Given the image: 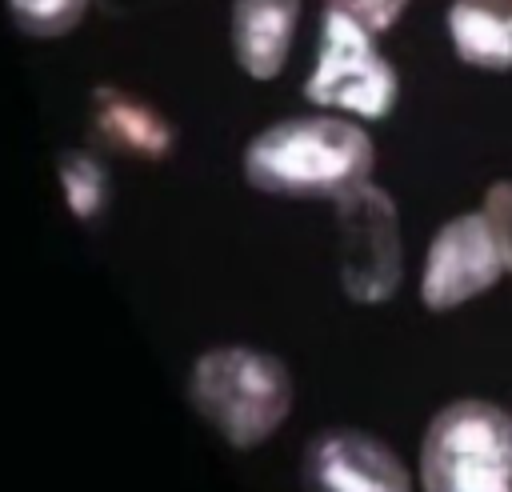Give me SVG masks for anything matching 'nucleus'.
I'll use <instances>...</instances> for the list:
<instances>
[{
    "instance_id": "0eeeda50",
    "label": "nucleus",
    "mask_w": 512,
    "mask_h": 492,
    "mask_svg": "<svg viewBox=\"0 0 512 492\" xmlns=\"http://www.w3.org/2000/svg\"><path fill=\"white\" fill-rule=\"evenodd\" d=\"M304 492H412V480L384 440L328 428L304 448Z\"/></svg>"
},
{
    "instance_id": "39448f33",
    "label": "nucleus",
    "mask_w": 512,
    "mask_h": 492,
    "mask_svg": "<svg viewBox=\"0 0 512 492\" xmlns=\"http://www.w3.org/2000/svg\"><path fill=\"white\" fill-rule=\"evenodd\" d=\"M340 220V280L360 304H380L400 284V224L388 192L368 180L336 196Z\"/></svg>"
},
{
    "instance_id": "f8f14e48",
    "label": "nucleus",
    "mask_w": 512,
    "mask_h": 492,
    "mask_svg": "<svg viewBox=\"0 0 512 492\" xmlns=\"http://www.w3.org/2000/svg\"><path fill=\"white\" fill-rule=\"evenodd\" d=\"M60 180H64V192H68V200H72L76 212L88 216L92 208H100L104 176H100V168H96L84 152H68V156L60 160Z\"/></svg>"
},
{
    "instance_id": "7ed1b4c3",
    "label": "nucleus",
    "mask_w": 512,
    "mask_h": 492,
    "mask_svg": "<svg viewBox=\"0 0 512 492\" xmlns=\"http://www.w3.org/2000/svg\"><path fill=\"white\" fill-rule=\"evenodd\" d=\"M424 492H512V416L488 400L440 408L420 444Z\"/></svg>"
},
{
    "instance_id": "ddd939ff",
    "label": "nucleus",
    "mask_w": 512,
    "mask_h": 492,
    "mask_svg": "<svg viewBox=\"0 0 512 492\" xmlns=\"http://www.w3.org/2000/svg\"><path fill=\"white\" fill-rule=\"evenodd\" d=\"M484 220L492 228V240L500 248L504 268L512 272V180H500L484 192Z\"/></svg>"
},
{
    "instance_id": "f257e3e1",
    "label": "nucleus",
    "mask_w": 512,
    "mask_h": 492,
    "mask_svg": "<svg viewBox=\"0 0 512 492\" xmlns=\"http://www.w3.org/2000/svg\"><path fill=\"white\" fill-rule=\"evenodd\" d=\"M372 140L340 116H296L264 128L244 148V180L272 196L336 200L368 180Z\"/></svg>"
},
{
    "instance_id": "4468645a",
    "label": "nucleus",
    "mask_w": 512,
    "mask_h": 492,
    "mask_svg": "<svg viewBox=\"0 0 512 492\" xmlns=\"http://www.w3.org/2000/svg\"><path fill=\"white\" fill-rule=\"evenodd\" d=\"M404 4H408V0H328V8L352 16V20H356L360 28H368V32L392 28V24L400 20Z\"/></svg>"
},
{
    "instance_id": "9b49d317",
    "label": "nucleus",
    "mask_w": 512,
    "mask_h": 492,
    "mask_svg": "<svg viewBox=\"0 0 512 492\" xmlns=\"http://www.w3.org/2000/svg\"><path fill=\"white\" fill-rule=\"evenodd\" d=\"M84 8H88V0H8L16 28L36 40H56V36L72 32L80 24Z\"/></svg>"
},
{
    "instance_id": "20e7f679",
    "label": "nucleus",
    "mask_w": 512,
    "mask_h": 492,
    "mask_svg": "<svg viewBox=\"0 0 512 492\" xmlns=\"http://www.w3.org/2000/svg\"><path fill=\"white\" fill-rule=\"evenodd\" d=\"M396 72L376 52L372 32L352 16L328 8L320 20L316 68L304 84V96L320 108H340L364 120H380L396 104Z\"/></svg>"
},
{
    "instance_id": "1a4fd4ad",
    "label": "nucleus",
    "mask_w": 512,
    "mask_h": 492,
    "mask_svg": "<svg viewBox=\"0 0 512 492\" xmlns=\"http://www.w3.org/2000/svg\"><path fill=\"white\" fill-rule=\"evenodd\" d=\"M448 36L464 64L484 68V72L512 68V12L508 8L456 0L448 8Z\"/></svg>"
},
{
    "instance_id": "2eb2a0df",
    "label": "nucleus",
    "mask_w": 512,
    "mask_h": 492,
    "mask_svg": "<svg viewBox=\"0 0 512 492\" xmlns=\"http://www.w3.org/2000/svg\"><path fill=\"white\" fill-rule=\"evenodd\" d=\"M476 4H492V8H508L512 12V0H476Z\"/></svg>"
},
{
    "instance_id": "423d86ee",
    "label": "nucleus",
    "mask_w": 512,
    "mask_h": 492,
    "mask_svg": "<svg viewBox=\"0 0 512 492\" xmlns=\"http://www.w3.org/2000/svg\"><path fill=\"white\" fill-rule=\"evenodd\" d=\"M504 272L500 248L492 240V228L484 220V212H468L448 220L424 260V276H420V300L432 312H448L480 292H488Z\"/></svg>"
},
{
    "instance_id": "f03ea898",
    "label": "nucleus",
    "mask_w": 512,
    "mask_h": 492,
    "mask_svg": "<svg viewBox=\"0 0 512 492\" xmlns=\"http://www.w3.org/2000/svg\"><path fill=\"white\" fill-rule=\"evenodd\" d=\"M188 396L196 412L236 448L268 440L292 408L288 368L256 348H212L192 364Z\"/></svg>"
},
{
    "instance_id": "9d476101",
    "label": "nucleus",
    "mask_w": 512,
    "mask_h": 492,
    "mask_svg": "<svg viewBox=\"0 0 512 492\" xmlns=\"http://www.w3.org/2000/svg\"><path fill=\"white\" fill-rule=\"evenodd\" d=\"M92 120L104 132V140L116 144L120 152L164 156L172 144V128L160 120V112H152L144 100H132L116 88H100L92 96Z\"/></svg>"
},
{
    "instance_id": "6e6552de",
    "label": "nucleus",
    "mask_w": 512,
    "mask_h": 492,
    "mask_svg": "<svg viewBox=\"0 0 512 492\" xmlns=\"http://www.w3.org/2000/svg\"><path fill=\"white\" fill-rule=\"evenodd\" d=\"M300 0H232V52L252 80H272L292 48Z\"/></svg>"
}]
</instances>
